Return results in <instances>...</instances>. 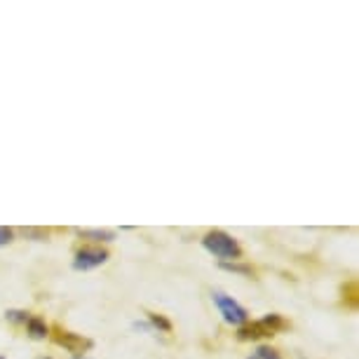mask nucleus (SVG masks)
Segmentation results:
<instances>
[{
  "instance_id": "10",
  "label": "nucleus",
  "mask_w": 359,
  "mask_h": 359,
  "mask_svg": "<svg viewBox=\"0 0 359 359\" xmlns=\"http://www.w3.org/2000/svg\"><path fill=\"white\" fill-rule=\"evenodd\" d=\"M223 270H228V273H235V275H242V277H254V270L249 266H242V263H235V261H226L221 263Z\"/></svg>"
},
{
  "instance_id": "12",
  "label": "nucleus",
  "mask_w": 359,
  "mask_h": 359,
  "mask_svg": "<svg viewBox=\"0 0 359 359\" xmlns=\"http://www.w3.org/2000/svg\"><path fill=\"white\" fill-rule=\"evenodd\" d=\"M5 317H8V322H12V324H26L31 320V315L26 313V310H8Z\"/></svg>"
},
{
  "instance_id": "4",
  "label": "nucleus",
  "mask_w": 359,
  "mask_h": 359,
  "mask_svg": "<svg viewBox=\"0 0 359 359\" xmlns=\"http://www.w3.org/2000/svg\"><path fill=\"white\" fill-rule=\"evenodd\" d=\"M54 341H57V345H62V348L73 352L76 357L87 355V350H92V341H90V338H85V336H80V334H73V331L57 329V334H54Z\"/></svg>"
},
{
  "instance_id": "9",
  "label": "nucleus",
  "mask_w": 359,
  "mask_h": 359,
  "mask_svg": "<svg viewBox=\"0 0 359 359\" xmlns=\"http://www.w3.org/2000/svg\"><path fill=\"white\" fill-rule=\"evenodd\" d=\"M261 322L266 324V327H268L270 331H273V336L277 334V331L287 329V322H284V317H282V315H277V313H270V315H266Z\"/></svg>"
},
{
  "instance_id": "7",
  "label": "nucleus",
  "mask_w": 359,
  "mask_h": 359,
  "mask_svg": "<svg viewBox=\"0 0 359 359\" xmlns=\"http://www.w3.org/2000/svg\"><path fill=\"white\" fill-rule=\"evenodd\" d=\"M78 233H80V237L92 240V242H113L115 240L113 230H106V228H87V230H78Z\"/></svg>"
},
{
  "instance_id": "11",
  "label": "nucleus",
  "mask_w": 359,
  "mask_h": 359,
  "mask_svg": "<svg viewBox=\"0 0 359 359\" xmlns=\"http://www.w3.org/2000/svg\"><path fill=\"white\" fill-rule=\"evenodd\" d=\"M249 359H282V355L275 348H270V345H261Z\"/></svg>"
},
{
  "instance_id": "5",
  "label": "nucleus",
  "mask_w": 359,
  "mask_h": 359,
  "mask_svg": "<svg viewBox=\"0 0 359 359\" xmlns=\"http://www.w3.org/2000/svg\"><path fill=\"white\" fill-rule=\"evenodd\" d=\"M266 336H273V331H270L266 324L261 320L259 322H252V324H242L240 329H237V341L247 343V341H259V338H266Z\"/></svg>"
},
{
  "instance_id": "8",
  "label": "nucleus",
  "mask_w": 359,
  "mask_h": 359,
  "mask_svg": "<svg viewBox=\"0 0 359 359\" xmlns=\"http://www.w3.org/2000/svg\"><path fill=\"white\" fill-rule=\"evenodd\" d=\"M146 317H148V324L153 327V331H158V334H169V331H172V322H169L167 317L155 315V313H146Z\"/></svg>"
},
{
  "instance_id": "14",
  "label": "nucleus",
  "mask_w": 359,
  "mask_h": 359,
  "mask_svg": "<svg viewBox=\"0 0 359 359\" xmlns=\"http://www.w3.org/2000/svg\"><path fill=\"white\" fill-rule=\"evenodd\" d=\"M73 359H87V357H85V355H83V357H73Z\"/></svg>"
},
{
  "instance_id": "13",
  "label": "nucleus",
  "mask_w": 359,
  "mask_h": 359,
  "mask_svg": "<svg viewBox=\"0 0 359 359\" xmlns=\"http://www.w3.org/2000/svg\"><path fill=\"white\" fill-rule=\"evenodd\" d=\"M12 237H15V233H12V228L0 226V247H8L10 242H12Z\"/></svg>"
},
{
  "instance_id": "16",
  "label": "nucleus",
  "mask_w": 359,
  "mask_h": 359,
  "mask_svg": "<svg viewBox=\"0 0 359 359\" xmlns=\"http://www.w3.org/2000/svg\"><path fill=\"white\" fill-rule=\"evenodd\" d=\"M0 359H5V357H3V355H0Z\"/></svg>"
},
{
  "instance_id": "2",
  "label": "nucleus",
  "mask_w": 359,
  "mask_h": 359,
  "mask_svg": "<svg viewBox=\"0 0 359 359\" xmlns=\"http://www.w3.org/2000/svg\"><path fill=\"white\" fill-rule=\"evenodd\" d=\"M212 301L216 303L219 313L223 315V322L233 324V327H242V324H247V322H249L247 308H245V306H240V303H237L233 296L223 294V291H214V294H212Z\"/></svg>"
},
{
  "instance_id": "3",
  "label": "nucleus",
  "mask_w": 359,
  "mask_h": 359,
  "mask_svg": "<svg viewBox=\"0 0 359 359\" xmlns=\"http://www.w3.org/2000/svg\"><path fill=\"white\" fill-rule=\"evenodd\" d=\"M108 261V252L101 247H83L73 256V270H94Z\"/></svg>"
},
{
  "instance_id": "6",
  "label": "nucleus",
  "mask_w": 359,
  "mask_h": 359,
  "mask_svg": "<svg viewBox=\"0 0 359 359\" xmlns=\"http://www.w3.org/2000/svg\"><path fill=\"white\" fill-rule=\"evenodd\" d=\"M26 331H29V336L33 341H45V338L50 336V329H47L45 320H40V317H31V320L26 322Z\"/></svg>"
},
{
  "instance_id": "1",
  "label": "nucleus",
  "mask_w": 359,
  "mask_h": 359,
  "mask_svg": "<svg viewBox=\"0 0 359 359\" xmlns=\"http://www.w3.org/2000/svg\"><path fill=\"white\" fill-rule=\"evenodd\" d=\"M202 247L212 256H216V259H221V263L242 259L240 242H237L233 235L223 233V230H209V233L202 237Z\"/></svg>"
},
{
  "instance_id": "15",
  "label": "nucleus",
  "mask_w": 359,
  "mask_h": 359,
  "mask_svg": "<svg viewBox=\"0 0 359 359\" xmlns=\"http://www.w3.org/2000/svg\"><path fill=\"white\" fill-rule=\"evenodd\" d=\"M38 359H52V357H38Z\"/></svg>"
}]
</instances>
